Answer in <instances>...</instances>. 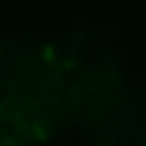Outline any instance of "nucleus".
Listing matches in <instances>:
<instances>
[]
</instances>
